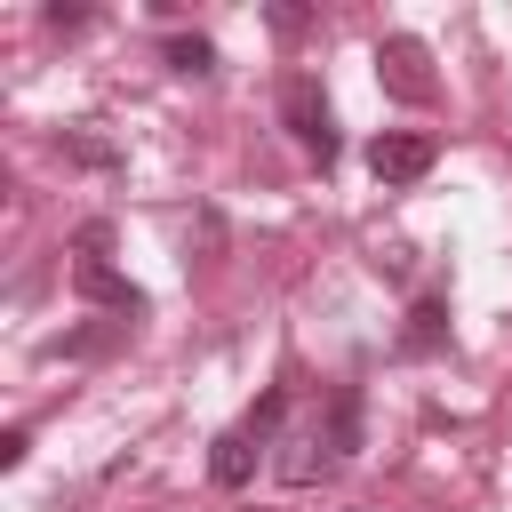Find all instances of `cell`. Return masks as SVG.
Returning <instances> with one entry per match:
<instances>
[{"mask_svg":"<svg viewBox=\"0 0 512 512\" xmlns=\"http://www.w3.org/2000/svg\"><path fill=\"white\" fill-rule=\"evenodd\" d=\"M280 120H288V136H296L320 168L336 160V120H328V96H320L312 72H288V80H280Z\"/></svg>","mask_w":512,"mask_h":512,"instance_id":"6da1fadb","label":"cell"},{"mask_svg":"<svg viewBox=\"0 0 512 512\" xmlns=\"http://www.w3.org/2000/svg\"><path fill=\"white\" fill-rule=\"evenodd\" d=\"M376 80H384L400 104H432V96H440V80H432V48H424L416 32H384V40H376Z\"/></svg>","mask_w":512,"mask_h":512,"instance_id":"7a4b0ae2","label":"cell"},{"mask_svg":"<svg viewBox=\"0 0 512 512\" xmlns=\"http://www.w3.org/2000/svg\"><path fill=\"white\" fill-rule=\"evenodd\" d=\"M432 160H440V144L416 136V128H384L368 144V176L376 184H416V176H432Z\"/></svg>","mask_w":512,"mask_h":512,"instance_id":"3957f363","label":"cell"},{"mask_svg":"<svg viewBox=\"0 0 512 512\" xmlns=\"http://www.w3.org/2000/svg\"><path fill=\"white\" fill-rule=\"evenodd\" d=\"M72 288H80L88 304L120 312V320H144V288H136V280H120L112 264H88V256H80V264H72Z\"/></svg>","mask_w":512,"mask_h":512,"instance_id":"277c9868","label":"cell"},{"mask_svg":"<svg viewBox=\"0 0 512 512\" xmlns=\"http://www.w3.org/2000/svg\"><path fill=\"white\" fill-rule=\"evenodd\" d=\"M256 464H264V448H256L248 424H240V432H216V448H208V480H216V488H248Z\"/></svg>","mask_w":512,"mask_h":512,"instance_id":"5b68a950","label":"cell"},{"mask_svg":"<svg viewBox=\"0 0 512 512\" xmlns=\"http://www.w3.org/2000/svg\"><path fill=\"white\" fill-rule=\"evenodd\" d=\"M448 344V296H416V312H408V328H400V360H424V352H440Z\"/></svg>","mask_w":512,"mask_h":512,"instance_id":"8992f818","label":"cell"},{"mask_svg":"<svg viewBox=\"0 0 512 512\" xmlns=\"http://www.w3.org/2000/svg\"><path fill=\"white\" fill-rule=\"evenodd\" d=\"M320 464H328V432H288V440H280V456H272V472H280L288 488L320 480Z\"/></svg>","mask_w":512,"mask_h":512,"instance_id":"52a82bcc","label":"cell"},{"mask_svg":"<svg viewBox=\"0 0 512 512\" xmlns=\"http://www.w3.org/2000/svg\"><path fill=\"white\" fill-rule=\"evenodd\" d=\"M328 456H360V384H336L328 400Z\"/></svg>","mask_w":512,"mask_h":512,"instance_id":"ba28073f","label":"cell"},{"mask_svg":"<svg viewBox=\"0 0 512 512\" xmlns=\"http://www.w3.org/2000/svg\"><path fill=\"white\" fill-rule=\"evenodd\" d=\"M168 64H176V72H192V80H208V72H216V40L176 32V40H168Z\"/></svg>","mask_w":512,"mask_h":512,"instance_id":"9c48e42d","label":"cell"},{"mask_svg":"<svg viewBox=\"0 0 512 512\" xmlns=\"http://www.w3.org/2000/svg\"><path fill=\"white\" fill-rule=\"evenodd\" d=\"M56 152H64V160H80V168H112V160H120V152H112V144H96V136H64Z\"/></svg>","mask_w":512,"mask_h":512,"instance_id":"30bf717a","label":"cell"},{"mask_svg":"<svg viewBox=\"0 0 512 512\" xmlns=\"http://www.w3.org/2000/svg\"><path fill=\"white\" fill-rule=\"evenodd\" d=\"M280 416H288V392H280V384H272V392H256V408H248V432H256V440H264V432H272V424H280Z\"/></svg>","mask_w":512,"mask_h":512,"instance_id":"8fae6325","label":"cell"},{"mask_svg":"<svg viewBox=\"0 0 512 512\" xmlns=\"http://www.w3.org/2000/svg\"><path fill=\"white\" fill-rule=\"evenodd\" d=\"M48 32H88V8H48Z\"/></svg>","mask_w":512,"mask_h":512,"instance_id":"7c38bea8","label":"cell"}]
</instances>
